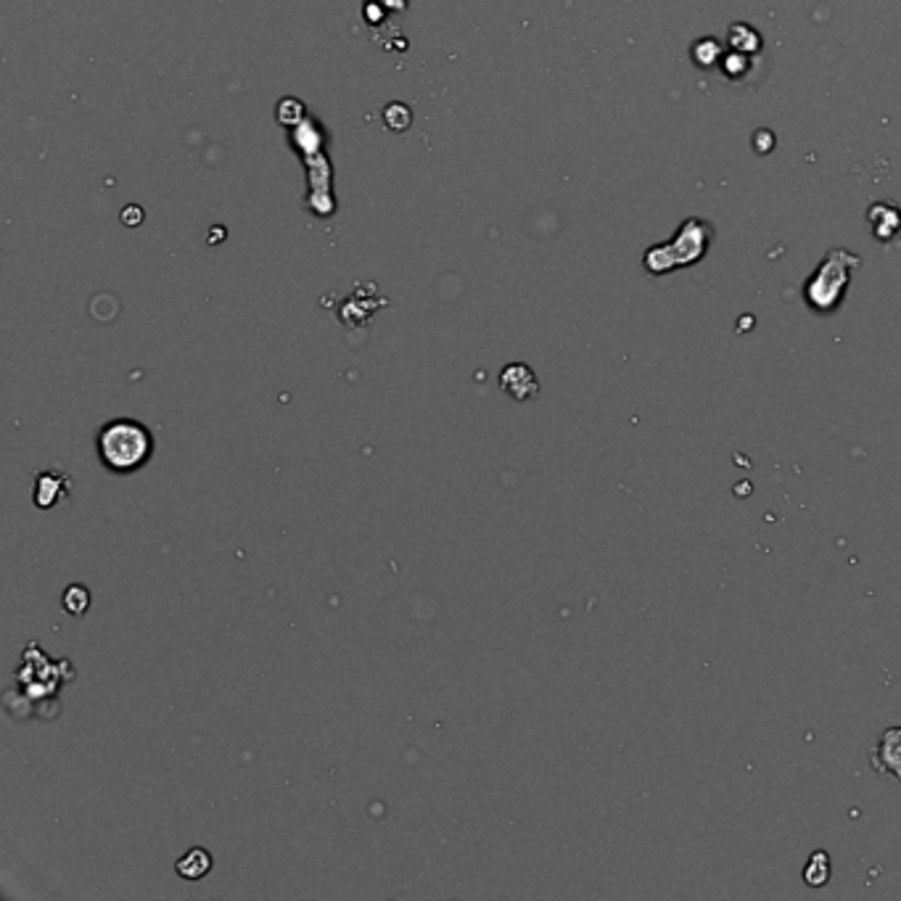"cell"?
<instances>
[{
  "label": "cell",
  "instance_id": "obj_1",
  "mask_svg": "<svg viewBox=\"0 0 901 901\" xmlns=\"http://www.w3.org/2000/svg\"><path fill=\"white\" fill-rule=\"evenodd\" d=\"M101 466L114 476L141 471L154 455V434L135 418H114L96 436Z\"/></svg>",
  "mask_w": 901,
  "mask_h": 901
},
{
  "label": "cell",
  "instance_id": "obj_2",
  "mask_svg": "<svg viewBox=\"0 0 901 901\" xmlns=\"http://www.w3.org/2000/svg\"><path fill=\"white\" fill-rule=\"evenodd\" d=\"M846 283H849V270H843L841 259H835L833 254V259L822 265L820 273L812 275V281L806 283V302L817 312H833L841 304Z\"/></svg>",
  "mask_w": 901,
  "mask_h": 901
},
{
  "label": "cell",
  "instance_id": "obj_3",
  "mask_svg": "<svg viewBox=\"0 0 901 901\" xmlns=\"http://www.w3.org/2000/svg\"><path fill=\"white\" fill-rule=\"evenodd\" d=\"M870 764L878 775H888L901 783V727H888L878 746L870 751Z\"/></svg>",
  "mask_w": 901,
  "mask_h": 901
},
{
  "label": "cell",
  "instance_id": "obj_4",
  "mask_svg": "<svg viewBox=\"0 0 901 901\" xmlns=\"http://www.w3.org/2000/svg\"><path fill=\"white\" fill-rule=\"evenodd\" d=\"M500 389L510 399L526 402V399H534L540 394V381H537V376H534V370L529 365L513 362V365H505L503 373H500Z\"/></svg>",
  "mask_w": 901,
  "mask_h": 901
},
{
  "label": "cell",
  "instance_id": "obj_5",
  "mask_svg": "<svg viewBox=\"0 0 901 901\" xmlns=\"http://www.w3.org/2000/svg\"><path fill=\"white\" fill-rule=\"evenodd\" d=\"M69 497V476L59 471H43L35 476V489H32V500L35 508L51 510Z\"/></svg>",
  "mask_w": 901,
  "mask_h": 901
},
{
  "label": "cell",
  "instance_id": "obj_6",
  "mask_svg": "<svg viewBox=\"0 0 901 901\" xmlns=\"http://www.w3.org/2000/svg\"><path fill=\"white\" fill-rule=\"evenodd\" d=\"M212 867H215V859H212V854H209L207 849L196 846V849L185 851L183 857L178 859L175 870H178V875L183 880H201V878H207L209 872H212Z\"/></svg>",
  "mask_w": 901,
  "mask_h": 901
},
{
  "label": "cell",
  "instance_id": "obj_7",
  "mask_svg": "<svg viewBox=\"0 0 901 901\" xmlns=\"http://www.w3.org/2000/svg\"><path fill=\"white\" fill-rule=\"evenodd\" d=\"M830 875H833V862H830L828 851H814L804 867V883L809 888L828 886Z\"/></svg>",
  "mask_w": 901,
  "mask_h": 901
},
{
  "label": "cell",
  "instance_id": "obj_8",
  "mask_svg": "<svg viewBox=\"0 0 901 901\" xmlns=\"http://www.w3.org/2000/svg\"><path fill=\"white\" fill-rule=\"evenodd\" d=\"M61 606L72 616H82L90 608V592L82 584H69L67 592L61 595Z\"/></svg>",
  "mask_w": 901,
  "mask_h": 901
}]
</instances>
